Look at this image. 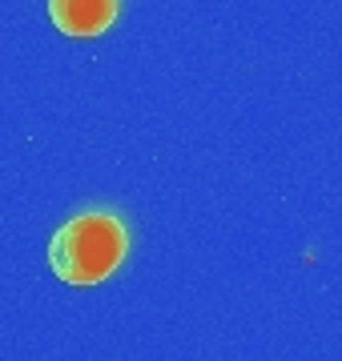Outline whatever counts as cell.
Wrapping results in <instances>:
<instances>
[{
  "label": "cell",
  "mask_w": 342,
  "mask_h": 361,
  "mask_svg": "<svg viewBox=\"0 0 342 361\" xmlns=\"http://www.w3.org/2000/svg\"><path fill=\"white\" fill-rule=\"evenodd\" d=\"M129 233L117 213H77L49 241L53 273L69 285H97L125 261Z\"/></svg>",
  "instance_id": "6da1fadb"
},
{
  "label": "cell",
  "mask_w": 342,
  "mask_h": 361,
  "mask_svg": "<svg viewBox=\"0 0 342 361\" xmlns=\"http://www.w3.org/2000/svg\"><path fill=\"white\" fill-rule=\"evenodd\" d=\"M121 0H49L53 25L65 37H97L117 20Z\"/></svg>",
  "instance_id": "7a4b0ae2"
}]
</instances>
